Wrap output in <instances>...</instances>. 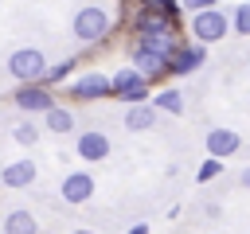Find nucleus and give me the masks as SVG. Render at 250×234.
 <instances>
[{
  "label": "nucleus",
  "instance_id": "obj_24",
  "mask_svg": "<svg viewBox=\"0 0 250 234\" xmlns=\"http://www.w3.org/2000/svg\"><path fill=\"white\" fill-rule=\"evenodd\" d=\"M125 234H148V226H145V222H137V226H129Z\"/></svg>",
  "mask_w": 250,
  "mask_h": 234
},
{
  "label": "nucleus",
  "instance_id": "obj_12",
  "mask_svg": "<svg viewBox=\"0 0 250 234\" xmlns=\"http://www.w3.org/2000/svg\"><path fill=\"white\" fill-rule=\"evenodd\" d=\"M156 113H160V109H156L152 101L129 105V109H125V129H129V133H148V129L156 125Z\"/></svg>",
  "mask_w": 250,
  "mask_h": 234
},
{
  "label": "nucleus",
  "instance_id": "obj_4",
  "mask_svg": "<svg viewBox=\"0 0 250 234\" xmlns=\"http://www.w3.org/2000/svg\"><path fill=\"white\" fill-rule=\"evenodd\" d=\"M113 98H121V101H129V105L148 101V78H145L137 66H121V70L113 74Z\"/></svg>",
  "mask_w": 250,
  "mask_h": 234
},
{
  "label": "nucleus",
  "instance_id": "obj_18",
  "mask_svg": "<svg viewBox=\"0 0 250 234\" xmlns=\"http://www.w3.org/2000/svg\"><path fill=\"white\" fill-rule=\"evenodd\" d=\"M230 31H234V35H242V39H250V0L230 8Z\"/></svg>",
  "mask_w": 250,
  "mask_h": 234
},
{
  "label": "nucleus",
  "instance_id": "obj_17",
  "mask_svg": "<svg viewBox=\"0 0 250 234\" xmlns=\"http://www.w3.org/2000/svg\"><path fill=\"white\" fill-rule=\"evenodd\" d=\"M141 8H145V12H156V16L172 20V23L184 16V4H180V0H141Z\"/></svg>",
  "mask_w": 250,
  "mask_h": 234
},
{
  "label": "nucleus",
  "instance_id": "obj_16",
  "mask_svg": "<svg viewBox=\"0 0 250 234\" xmlns=\"http://www.w3.org/2000/svg\"><path fill=\"white\" fill-rule=\"evenodd\" d=\"M43 117H47V133H70V129H74V113H70V109H62V105L47 109Z\"/></svg>",
  "mask_w": 250,
  "mask_h": 234
},
{
  "label": "nucleus",
  "instance_id": "obj_13",
  "mask_svg": "<svg viewBox=\"0 0 250 234\" xmlns=\"http://www.w3.org/2000/svg\"><path fill=\"white\" fill-rule=\"evenodd\" d=\"M0 183H4V187H31V183H35V164H31V160L8 164V168L0 172Z\"/></svg>",
  "mask_w": 250,
  "mask_h": 234
},
{
  "label": "nucleus",
  "instance_id": "obj_21",
  "mask_svg": "<svg viewBox=\"0 0 250 234\" xmlns=\"http://www.w3.org/2000/svg\"><path fill=\"white\" fill-rule=\"evenodd\" d=\"M12 136H16L20 144H35V140H39V129H35L31 121H20V125L12 129Z\"/></svg>",
  "mask_w": 250,
  "mask_h": 234
},
{
  "label": "nucleus",
  "instance_id": "obj_19",
  "mask_svg": "<svg viewBox=\"0 0 250 234\" xmlns=\"http://www.w3.org/2000/svg\"><path fill=\"white\" fill-rule=\"evenodd\" d=\"M223 172H227V164H223L219 156H207V160L195 168V183H211V179H219Z\"/></svg>",
  "mask_w": 250,
  "mask_h": 234
},
{
  "label": "nucleus",
  "instance_id": "obj_14",
  "mask_svg": "<svg viewBox=\"0 0 250 234\" xmlns=\"http://www.w3.org/2000/svg\"><path fill=\"white\" fill-rule=\"evenodd\" d=\"M4 234H39V222H35V214L31 211H8V218H4Z\"/></svg>",
  "mask_w": 250,
  "mask_h": 234
},
{
  "label": "nucleus",
  "instance_id": "obj_7",
  "mask_svg": "<svg viewBox=\"0 0 250 234\" xmlns=\"http://www.w3.org/2000/svg\"><path fill=\"white\" fill-rule=\"evenodd\" d=\"M12 101H16L23 113H47V109H55V98H51V90H47L43 82H27V86H20Z\"/></svg>",
  "mask_w": 250,
  "mask_h": 234
},
{
  "label": "nucleus",
  "instance_id": "obj_6",
  "mask_svg": "<svg viewBox=\"0 0 250 234\" xmlns=\"http://www.w3.org/2000/svg\"><path fill=\"white\" fill-rule=\"evenodd\" d=\"M203 62H207V47L203 43H180V51L168 58V74H195V70H203Z\"/></svg>",
  "mask_w": 250,
  "mask_h": 234
},
{
  "label": "nucleus",
  "instance_id": "obj_3",
  "mask_svg": "<svg viewBox=\"0 0 250 234\" xmlns=\"http://www.w3.org/2000/svg\"><path fill=\"white\" fill-rule=\"evenodd\" d=\"M8 70L27 86V82H43L47 78V58H43V51L39 47H20V51H12L8 55Z\"/></svg>",
  "mask_w": 250,
  "mask_h": 234
},
{
  "label": "nucleus",
  "instance_id": "obj_8",
  "mask_svg": "<svg viewBox=\"0 0 250 234\" xmlns=\"http://www.w3.org/2000/svg\"><path fill=\"white\" fill-rule=\"evenodd\" d=\"M59 195H62V203H70V207L90 203V195H94V176H90V172H70V176H62Z\"/></svg>",
  "mask_w": 250,
  "mask_h": 234
},
{
  "label": "nucleus",
  "instance_id": "obj_22",
  "mask_svg": "<svg viewBox=\"0 0 250 234\" xmlns=\"http://www.w3.org/2000/svg\"><path fill=\"white\" fill-rule=\"evenodd\" d=\"M180 4H184V12H191V16H195V12H207V8H219V0H180Z\"/></svg>",
  "mask_w": 250,
  "mask_h": 234
},
{
  "label": "nucleus",
  "instance_id": "obj_15",
  "mask_svg": "<svg viewBox=\"0 0 250 234\" xmlns=\"http://www.w3.org/2000/svg\"><path fill=\"white\" fill-rule=\"evenodd\" d=\"M152 105H156L160 113H172V117H180V113H184V94H180V90H160V94L152 98Z\"/></svg>",
  "mask_w": 250,
  "mask_h": 234
},
{
  "label": "nucleus",
  "instance_id": "obj_11",
  "mask_svg": "<svg viewBox=\"0 0 250 234\" xmlns=\"http://www.w3.org/2000/svg\"><path fill=\"white\" fill-rule=\"evenodd\" d=\"M78 156L86 160V164H98V160H105L109 156V136L105 133H78Z\"/></svg>",
  "mask_w": 250,
  "mask_h": 234
},
{
  "label": "nucleus",
  "instance_id": "obj_20",
  "mask_svg": "<svg viewBox=\"0 0 250 234\" xmlns=\"http://www.w3.org/2000/svg\"><path fill=\"white\" fill-rule=\"evenodd\" d=\"M74 70V58H62V62H55L51 70H47V78H43V86H55V82H62L66 74Z\"/></svg>",
  "mask_w": 250,
  "mask_h": 234
},
{
  "label": "nucleus",
  "instance_id": "obj_5",
  "mask_svg": "<svg viewBox=\"0 0 250 234\" xmlns=\"http://www.w3.org/2000/svg\"><path fill=\"white\" fill-rule=\"evenodd\" d=\"M109 94H113V78L102 74V70H90V74H82L70 86V98L74 101H98V98H109Z\"/></svg>",
  "mask_w": 250,
  "mask_h": 234
},
{
  "label": "nucleus",
  "instance_id": "obj_2",
  "mask_svg": "<svg viewBox=\"0 0 250 234\" xmlns=\"http://www.w3.org/2000/svg\"><path fill=\"white\" fill-rule=\"evenodd\" d=\"M230 35V12L223 8H207V12H195L191 16V39H199L203 47L207 43H219Z\"/></svg>",
  "mask_w": 250,
  "mask_h": 234
},
{
  "label": "nucleus",
  "instance_id": "obj_10",
  "mask_svg": "<svg viewBox=\"0 0 250 234\" xmlns=\"http://www.w3.org/2000/svg\"><path fill=\"white\" fill-rule=\"evenodd\" d=\"M133 66H137L148 82L168 74V58H164V55H156V51H148V47H133Z\"/></svg>",
  "mask_w": 250,
  "mask_h": 234
},
{
  "label": "nucleus",
  "instance_id": "obj_9",
  "mask_svg": "<svg viewBox=\"0 0 250 234\" xmlns=\"http://www.w3.org/2000/svg\"><path fill=\"white\" fill-rule=\"evenodd\" d=\"M203 144H207V156H219V160H227V156H234L238 148H242V136L234 133V129H211L207 136H203Z\"/></svg>",
  "mask_w": 250,
  "mask_h": 234
},
{
  "label": "nucleus",
  "instance_id": "obj_25",
  "mask_svg": "<svg viewBox=\"0 0 250 234\" xmlns=\"http://www.w3.org/2000/svg\"><path fill=\"white\" fill-rule=\"evenodd\" d=\"M70 234H94V230H70Z\"/></svg>",
  "mask_w": 250,
  "mask_h": 234
},
{
  "label": "nucleus",
  "instance_id": "obj_23",
  "mask_svg": "<svg viewBox=\"0 0 250 234\" xmlns=\"http://www.w3.org/2000/svg\"><path fill=\"white\" fill-rule=\"evenodd\" d=\"M238 183H242V187L250 191V168H242V176H238Z\"/></svg>",
  "mask_w": 250,
  "mask_h": 234
},
{
  "label": "nucleus",
  "instance_id": "obj_1",
  "mask_svg": "<svg viewBox=\"0 0 250 234\" xmlns=\"http://www.w3.org/2000/svg\"><path fill=\"white\" fill-rule=\"evenodd\" d=\"M74 39L78 43H102L105 35H109V27H113V20H109V12L105 8H98V4H86V8H78L74 12Z\"/></svg>",
  "mask_w": 250,
  "mask_h": 234
}]
</instances>
